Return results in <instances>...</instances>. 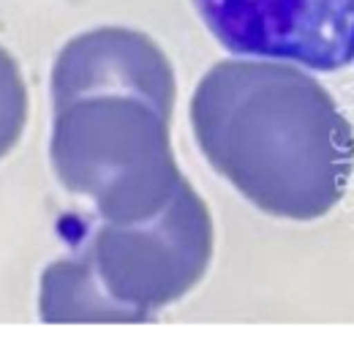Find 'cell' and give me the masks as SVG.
Wrapping results in <instances>:
<instances>
[{
    "label": "cell",
    "mask_w": 354,
    "mask_h": 349,
    "mask_svg": "<svg viewBox=\"0 0 354 349\" xmlns=\"http://www.w3.org/2000/svg\"><path fill=\"white\" fill-rule=\"evenodd\" d=\"M207 28L237 55L313 69L354 60V0H194Z\"/></svg>",
    "instance_id": "277c9868"
},
{
    "label": "cell",
    "mask_w": 354,
    "mask_h": 349,
    "mask_svg": "<svg viewBox=\"0 0 354 349\" xmlns=\"http://www.w3.org/2000/svg\"><path fill=\"white\" fill-rule=\"evenodd\" d=\"M68 161L74 183L115 224L158 216L183 183L172 164L167 115L123 93L82 107L68 136Z\"/></svg>",
    "instance_id": "7a4b0ae2"
},
{
    "label": "cell",
    "mask_w": 354,
    "mask_h": 349,
    "mask_svg": "<svg viewBox=\"0 0 354 349\" xmlns=\"http://www.w3.org/2000/svg\"><path fill=\"white\" fill-rule=\"evenodd\" d=\"M210 240L207 208L183 180L158 216L106 229L98 240V265L120 301L164 305L202 278Z\"/></svg>",
    "instance_id": "3957f363"
},
{
    "label": "cell",
    "mask_w": 354,
    "mask_h": 349,
    "mask_svg": "<svg viewBox=\"0 0 354 349\" xmlns=\"http://www.w3.org/2000/svg\"><path fill=\"white\" fill-rule=\"evenodd\" d=\"M191 120L207 161L259 211L327 216L354 174V126L310 71L281 57H229L196 87Z\"/></svg>",
    "instance_id": "6da1fadb"
}]
</instances>
